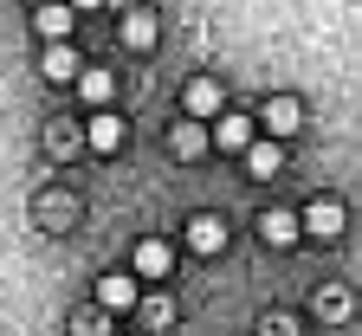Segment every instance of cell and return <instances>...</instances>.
Returning a JSON list of instances; mask_svg holds the SVG:
<instances>
[{
    "label": "cell",
    "mask_w": 362,
    "mask_h": 336,
    "mask_svg": "<svg viewBox=\"0 0 362 336\" xmlns=\"http://www.w3.org/2000/svg\"><path fill=\"white\" fill-rule=\"evenodd\" d=\"M123 136H129V129H123V117H117V110H98V117L84 123V142H90L98 156H117V149H123Z\"/></svg>",
    "instance_id": "8"
},
{
    "label": "cell",
    "mask_w": 362,
    "mask_h": 336,
    "mask_svg": "<svg viewBox=\"0 0 362 336\" xmlns=\"http://www.w3.org/2000/svg\"><path fill=\"white\" fill-rule=\"evenodd\" d=\"M156 13L149 7H136V13H123V45H129V52H149V45H156Z\"/></svg>",
    "instance_id": "13"
},
{
    "label": "cell",
    "mask_w": 362,
    "mask_h": 336,
    "mask_svg": "<svg viewBox=\"0 0 362 336\" xmlns=\"http://www.w3.org/2000/svg\"><path fill=\"white\" fill-rule=\"evenodd\" d=\"M71 7H78V13H90V7H104V0H71Z\"/></svg>",
    "instance_id": "19"
},
{
    "label": "cell",
    "mask_w": 362,
    "mask_h": 336,
    "mask_svg": "<svg viewBox=\"0 0 362 336\" xmlns=\"http://www.w3.org/2000/svg\"><path fill=\"white\" fill-rule=\"evenodd\" d=\"M259 239H265V246H298V239H304V214L265 207V214H259Z\"/></svg>",
    "instance_id": "5"
},
{
    "label": "cell",
    "mask_w": 362,
    "mask_h": 336,
    "mask_svg": "<svg viewBox=\"0 0 362 336\" xmlns=\"http://www.w3.org/2000/svg\"><path fill=\"white\" fill-rule=\"evenodd\" d=\"M39 71L52 78V84H78V78H84V59L71 52V39H65V45H45V59H39Z\"/></svg>",
    "instance_id": "10"
},
{
    "label": "cell",
    "mask_w": 362,
    "mask_h": 336,
    "mask_svg": "<svg viewBox=\"0 0 362 336\" xmlns=\"http://www.w3.org/2000/svg\"><path fill=\"white\" fill-rule=\"evenodd\" d=\"M343 226H349V207L330 201V195L304 207V233H310V239H343Z\"/></svg>",
    "instance_id": "4"
},
{
    "label": "cell",
    "mask_w": 362,
    "mask_h": 336,
    "mask_svg": "<svg viewBox=\"0 0 362 336\" xmlns=\"http://www.w3.org/2000/svg\"><path fill=\"white\" fill-rule=\"evenodd\" d=\"M71 142H78L71 129H45V149H52V156H71Z\"/></svg>",
    "instance_id": "18"
},
{
    "label": "cell",
    "mask_w": 362,
    "mask_h": 336,
    "mask_svg": "<svg viewBox=\"0 0 362 336\" xmlns=\"http://www.w3.org/2000/svg\"><path fill=\"white\" fill-rule=\"evenodd\" d=\"M259 336H298V323H291V317H285V311H272V317H265V323H259Z\"/></svg>",
    "instance_id": "17"
},
{
    "label": "cell",
    "mask_w": 362,
    "mask_h": 336,
    "mask_svg": "<svg viewBox=\"0 0 362 336\" xmlns=\"http://www.w3.org/2000/svg\"><path fill=\"white\" fill-rule=\"evenodd\" d=\"M168 265H175L168 239H143V246H136V278H168Z\"/></svg>",
    "instance_id": "14"
},
{
    "label": "cell",
    "mask_w": 362,
    "mask_h": 336,
    "mask_svg": "<svg viewBox=\"0 0 362 336\" xmlns=\"http://www.w3.org/2000/svg\"><path fill=\"white\" fill-rule=\"evenodd\" d=\"M136 304H143V284H136L129 272H104V278H98V311H117V317H123V311H136Z\"/></svg>",
    "instance_id": "2"
},
{
    "label": "cell",
    "mask_w": 362,
    "mask_h": 336,
    "mask_svg": "<svg viewBox=\"0 0 362 336\" xmlns=\"http://www.w3.org/2000/svg\"><path fill=\"white\" fill-rule=\"evenodd\" d=\"M181 104H188V117H194V123H207V117H226V110H220V78H188Z\"/></svg>",
    "instance_id": "9"
},
{
    "label": "cell",
    "mask_w": 362,
    "mask_h": 336,
    "mask_svg": "<svg viewBox=\"0 0 362 336\" xmlns=\"http://www.w3.org/2000/svg\"><path fill=\"white\" fill-rule=\"evenodd\" d=\"M78 91H84V104H110L117 98V71H98V65H84V78H78Z\"/></svg>",
    "instance_id": "15"
},
{
    "label": "cell",
    "mask_w": 362,
    "mask_h": 336,
    "mask_svg": "<svg viewBox=\"0 0 362 336\" xmlns=\"http://www.w3.org/2000/svg\"><path fill=\"white\" fill-rule=\"evenodd\" d=\"M33 7H45V0H33Z\"/></svg>",
    "instance_id": "20"
},
{
    "label": "cell",
    "mask_w": 362,
    "mask_h": 336,
    "mask_svg": "<svg viewBox=\"0 0 362 336\" xmlns=\"http://www.w3.org/2000/svg\"><path fill=\"white\" fill-rule=\"evenodd\" d=\"M168 142H175V156H181V162H194V156H207V149H214V129H207V123H175V136H168Z\"/></svg>",
    "instance_id": "12"
},
{
    "label": "cell",
    "mask_w": 362,
    "mask_h": 336,
    "mask_svg": "<svg viewBox=\"0 0 362 336\" xmlns=\"http://www.w3.org/2000/svg\"><path fill=\"white\" fill-rule=\"evenodd\" d=\"M298 123H304V104H298V98H285V91H279V98H265V110H259V129H265L272 142H285Z\"/></svg>",
    "instance_id": "3"
},
{
    "label": "cell",
    "mask_w": 362,
    "mask_h": 336,
    "mask_svg": "<svg viewBox=\"0 0 362 336\" xmlns=\"http://www.w3.org/2000/svg\"><path fill=\"white\" fill-rule=\"evenodd\" d=\"M317 317H349V298L343 291H317Z\"/></svg>",
    "instance_id": "16"
},
{
    "label": "cell",
    "mask_w": 362,
    "mask_h": 336,
    "mask_svg": "<svg viewBox=\"0 0 362 336\" xmlns=\"http://www.w3.org/2000/svg\"><path fill=\"white\" fill-rule=\"evenodd\" d=\"M33 26L52 39V45H65V39H71V26H78V7H71V0H45V7L33 13Z\"/></svg>",
    "instance_id": "7"
},
{
    "label": "cell",
    "mask_w": 362,
    "mask_h": 336,
    "mask_svg": "<svg viewBox=\"0 0 362 336\" xmlns=\"http://www.w3.org/2000/svg\"><path fill=\"white\" fill-rule=\"evenodd\" d=\"M181 239H188V253L214 259V253L226 246V220H220V214H194V220H188V233H181Z\"/></svg>",
    "instance_id": "6"
},
{
    "label": "cell",
    "mask_w": 362,
    "mask_h": 336,
    "mask_svg": "<svg viewBox=\"0 0 362 336\" xmlns=\"http://www.w3.org/2000/svg\"><path fill=\"white\" fill-rule=\"evenodd\" d=\"M279 168H285V149H279L272 136H259L252 149H246V175H252V181H272Z\"/></svg>",
    "instance_id": "11"
},
{
    "label": "cell",
    "mask_w": 362,
    "mask_h": 336,
    "mask_svg": "<svg viewBox=\"0 0 362 336\" xmlns=\"http://www.w3.org/2000/svg\"><path fill=\"white\" fill-rule=\"evenodd\" d=\"M252 142H259V117H233V110H226V117H214V149L246 156Z\"/></svg>",
    "instance_id": "1"
}]
</instances>
